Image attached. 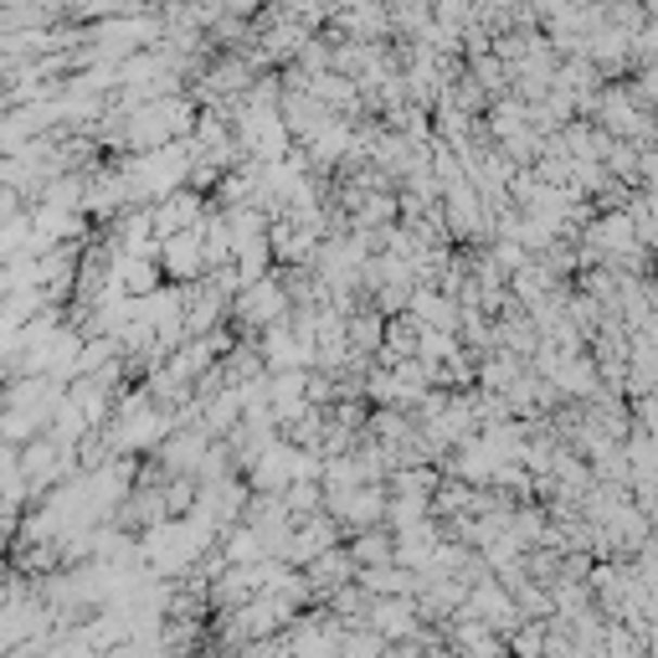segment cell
I'll return each mask as SVG.
<instances>
[{
	"mask_svg": "<svg viewBox=\"0 0 658 658\" xmlns=\"http://www.w3.org/2000/svg\"><path fill=\"white\" fill-rule=\"evenodd\" d=\"M325 509L340 524H355V530H370V524L387 515V494L370 484H350V489H325Z\"/></svg>",
	"mask_w": 658,
	"mask_h": 658,
	"instance_id": "6da1fadb",
	"label": "cell"
},
{
	"mask_svg": "<svg viewBox=\"0 0 658 658\" xmlns=\"http://www.w3.org/2000/svg\"><path fill=\"white\" fill-rule=\"evenodd\" d=\"M237 309H242V319H248L252 329H257V325L268 329V325H278V319L289 314V293L278 289V283H263V278H257V283L242 293V304H237Z\"/></svg>",
	"mask_w": 658,
	"mask_h": 658,
	"instance_id": "7a4b0ae2",
	"label": "cell"
},
{
	"mask_svg": "<svg viewBox=\"0 0 658 658\" xmlns=\"http://www.w3.org/2000/svg\"><path fill=\"white\" fill-rule=\"evenodd\" d=\"M412 618H417V612H412V602L402 597V592H387V597L370 607V628H376V633H387V638L412 633Z\"/></svg>",
	"mask_w": 658,
	"mask_h": 658,
	"instance_id": "3957f363",
	"label": "cell"
},
{
	"mask_svg": "<svg viewBox=\"0 0 658 658\" xmlns=\"http://www.w3.org/2000/svg\"><path fill=\"white\" fill-rule=\"evenodd\" d=\"M195 212H201V201H195L191 191L170 195V201L155 212V232L160 237H175V232H186V227H201V222H195Z\"/></svg>",
	"mask_w": 658,
	"mask_h": 658,
	"instance_id": "277c9868",
	"label": "cell"
},
{
	"mask_svg": "<svg viewBox=\"0 0 658 658\" xmlns=\"http://www.w3.org/2000/svg\"><path fill=\"white\" fill-rule=\"evenodd\" d=\"M381 340H387V334H381V314H360V319H350V345L355 350H376L381 345Z\"/></svg>",
	"mask_w": 658,
	"mask_h": 658,
	"instance_id": "5b68a950",
	"label": "cell"
},
{
	"mask_svg": "<svg viewBox=\"0 0 658 658\" xmlns=\"http://www.w3.org/2000/svg\"><path fill=\"white\" fill-rule=\"evenodd\" d=\"M355 551V561L366 566V561H391V541L387 535H370V530H360V541L350 545Z\"/></svg>",
	"mask_w": 658,
	"mask_h": 658,
	"instance_id": "8992f818",
	"label": "cell"
},
{
	"mask_svg": "<svg viewBox=\"0 0 658 658\" xmlns=\"http://www.w3.org/2000/svg\"><path fill=\"white\" fill-rule=\"evenodd\" d=\"M222 11H227V16H252L257 0H222Z\"/></svg>",
	"mask_w": 658,
	"mask_h": 658,
	"instance_id": "52a82bcc",
	"label": "cell"
}]
</instances>
